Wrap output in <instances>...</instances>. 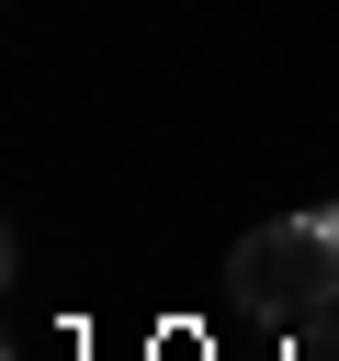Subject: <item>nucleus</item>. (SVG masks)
<instances>
[{
    "mask_svg": "<svg viewBox=\"0 0 339 361\" xmlns=\"http://www.w3.org/2000/svg\"><path fill=\"white\" fill-rule=\"evenodd\" d=\"M328 226H339V203H328Z\"/></svg>",
    "mask_w": 339,
    "mask_h": 361,
    "instance_id": "nucleus-2",
    "label": "nucleus"
},
{
    "mask_svg": "<svg viewBox=\"0 0 339 361\" xmlns=\"http://www.w3.org/2000/svg\"><path fill=\"white\" fill-rule=\"evenodd\" d=\"M226 305L260 316V327H316L339 305V226L328 214H282V226H249L226 248Z\"/></svg>",
    "mask_w": 339,
    "mask_h": 361,
    "instance_id": "nucleus-1",
    "label": "nucleus"
}]
</instances>
